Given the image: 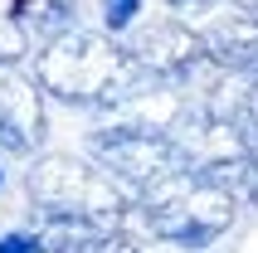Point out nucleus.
I'll return each instance as SVG.
<instances>
[{"mask_svg": "<svg viewBox=\"0 0 258 253\" xmlns=\"http://www.w3.org/2000/svg\"><path fill=\"white\" fill-rule=\"evenodd\" d=\"M34 78L54 102L63 107H88V112H112L132 88L142 83V69L127 44H117L112 29L73 25L58 39L39 44L34 54Z\"/></svg>", "mask_w": 258, "mask_h": 253, "instance_id": "nucleus-1", "label": "nucleus"}, {"mask_svg": "<svg viewBox=\"0 0 258 253\" xmlns=\"http://www.w3.org/2000/svg\"><path fill=\"white\" fill-rule=\"evenodd\" d=\"M239 200L195 166H175L166 170L156 185H146L137 195V219H142L161 243L185 253H200L234 224Z\"/></svg>", "mask_w": 258, "mask_h": 253, "instance_id": "nucleus-2", "label": "nucleus"}, {"mask_svg": "<svg viewBox=\"0 0 258 253\" xmlns=\"http://www.w3.org/2000/svg\"><path fill=\"white\" fill-rule=\"evenodd\" d=\"M25 190L34 200L39 219H83V224L122 229L137 214V195L117 180L112 170H102L93 156H39L25 175Z\"/></svg>", "mask_w": 258, "mask_h": 253, "instance_id": "nucleus-3", "label": "nucleus"}, {"mask_svg": "<svg viewBox=\"0 0 258 253\" xmlns=\"http://www.w3.org/2000/svg\"><path fill=\"white\" fill-rule=\"evenodd\" d=\"M88 156L102 170H112L132 195H142L146 185H156L166 170L185 166L180 151H175V137L151 132V126H137V122H122V117H112V122L88 132Z\"/></svg>", "mask_w": 258, "mask_h": 253, "instance_id": "nucleus-4", "label": "nucleus"}, {"mask_svg": "<svg viewBox=\"0 0 258 253\" xmlns=\"http://www.w3.org/2000/svg\"><path fill=\"white\" fill-rule=\"evenodd\" d=\"M132 58H137V69L142 78H156V83H195L205 73L215 69V58H210V44H205L200 29H190L185 20H151V25H137L127 39Z\"/></svg>", "mask_w": 258, "mask_h": 253, "instance_id": "nucleus-5", "label": "nucleus"}, {"mask_svg": "<svg viewBox=\"0 0 258 253\" xmlns=\"http://www.w3.org/2000/svg\"><path fill=\"white\" fill-rule=\"evenodd\" d=\"M44 98L39 78L0 69V156H29L44 146Z\"/></svg>", "mask_w": 258, "mask_h": 253, "instance_id": "nucleus-6", "label": "nucleus"}, {"mask_svg": "<svg viewBox=\"0 0 258 253\" xmlns=\"http://www.w3.org/2000/svg\"><path fill=\"white\" fill-rule=\"evenodd\" d=\"M205 44H210V58L224 73H239V78L258 83V10L234 5L229 15H219L205 29Z\"/></svg>", "mask_w": 258, "mask_h": 253, "instance_id": "nucleus-7", "label": "nucleus"}, {"mask_svg": "<svg viewBox=\"0 0 258 253\" xmlns=\"http://www.w3.org/2000/svg\"><path fill=\"white\" fill-rule=\"evenodd\" d=\"M10 15L34 34V44H49L63 29L78 25V5L73 0H10Z\"/></svg>", "mask_w": 258, "mask_h": 253, "instance_id": "nucleus-8", "label": "nucleus"}, {"mask_svg": "<svg viewBox=\"0 0 258 253\" xmlns=\"http://www.w3.org/2000/svg\"><path fill=\"white\" fill-rule=\"evenodd\" d=\"M29 54H39V44L10 10H0V69H20Z\"/></svg>", "mask_w": 258, "mask_h": 253, "instance_id": "nucleus-9", "label": "nucleus"}, {"mask_svg": "<svg viewBox=\"0 0 258 253\" xmlns=\"http://www.w3.org/2000/svg\"><path fill=\"white\" fill-rule=\"evenodd\" d=\"M137 15H142V0H102V29H112V34L132 29Z\"/></svg>", "mask_w": 258, "mask_h": 253, "instance_id": "nucleus-10", "label": "nucleus"}, {"mask_svg": "<svg viewBox=\"0 0 258 253\" xmlns=\"http://www.w3.org/2000/svg\"><path fill=\"white\" fill-rule=\"evenodd\" d=\"M224 0H166V10L175 15H205V10H219Z\"/></svg>", "mask_w": 258, "mask_h": 253, "instance_id": "nucleus-11", "label": "nucleus"}, {"mask_svg": "<svg viewBox=\"0 0 258 253\" xmlns=\"http://www.w3.org/2000/svg\"><path fill=\"white\" fill-rule=\"evenodd\" d=\"M0 185H5V170H0Z\"/></svg>", "mask_w": 258, "mask_h": 253, "instance_id": "nucleus-12", "label": "nucleus"}, {"mask_svg": "<svg viewBox=\"0 0 258 253\" xmlns=\"http://www.w3.org/2000/svg\"><path fill=\"white\" fill-rule=\"evenodd\" d=\"M253 88H258V83H253Z\"/></svg>", "mask_w": 258, "mask_h": 253, "instance_id": "nucleus-13", "label": "nucleus"}]
</instances>
